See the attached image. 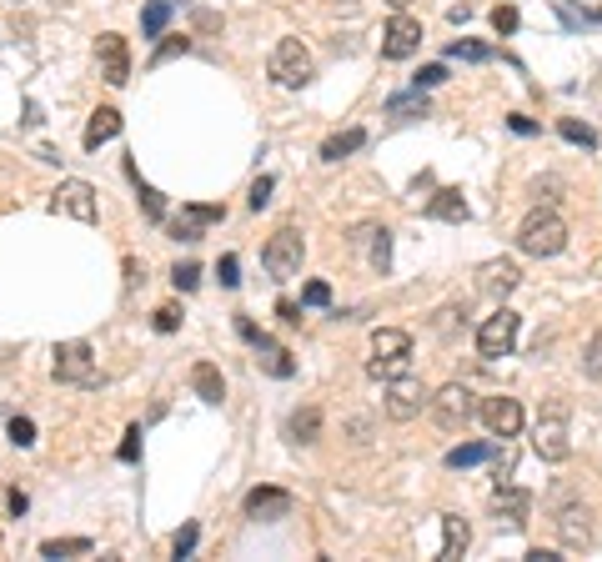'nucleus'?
<instances>
[{
  "label": "nucleus",
  "mask_w": 602,
  "mask_h": 562,
  "mask_svg": "<svg viewBox=\"0 0 602 562\" xmlns=\"http://www.w3.org/2000/svg\"><path fill=\"white\" fill-rule=\"evenodd\" d=\"M517 247H522L527 257H558V251L568 247V221H562L558 211H532V217L517 227Z\"/></svg>",
  "instance_id": "1"
},
{
  "label": "nucleus",
  "mask_w": 602,
  "mask_h": 562,
  "mask_svg": "<svg viewBox=\"0 0 602 562\" xmlns=\"http://www.w3.org/2000/svg\"><path fill=\"white\" fill-rule=\"evenodd\" d=\"M316 76V65H312V51L296 41V35H286V41H277V51H271V81L286 91H301L306 81Z\"/></svg>",
  "instance_id": "2"
},
{
  "label": "nucleus",
  "mask_w": 602,
  "mask_h": 562,
  "mask_svg": "<svg viewBox=\"0 0 602 562\" xmlns=\"http://www.w3.org/2000/svg\"><path fill=\"white\" fill-rule=\"evenodd\" d=\"M301 257H306V241H301L296 227H281L277 237L261 247V266H267L277 281H291V276H296V271H301Z\"/></svg>",
  "instance_id": "3"
},
{
  "label": "nucleus",
  "mask_w": 602,
  "mask_h": 562,
  "mask_svg": "<svg viewBox=\"0 0 602 562\" xmlns=\"http://www.w3.org/2000/svg\"><path fill=\"white\" fill-rule=\"evenodd\" d=\"M55 382L101 387V367H96V357H91V342H61L55 346Z\"/></svg>",
  "instance_id": "4"
},
{
  "label": "nucleus",
  "mask_w": 602,
  "mask_h": 562,
  "mask_svg": "<svg viewBox=\"0 0 602 562\" xmlns=\"http://www.w3.org/2000/svg\"><path fill=\"white\" fill-rule=\"evenodd\" d=\"M237 332H241V342H251V346H257V362L271 372V377H281V382H286V377H296V362H291V352H286L281 342H271V336L261 332V326L251 322V316H237Z\"/></svg>",
  "instance_id": "5"
},
{
  "label": "nucleus",
  "mask_w": 602,
  "mask_h": 562,
  "mask_svg": "<svg viewBox=\"0 0 602 562\" xmlns=\"http://www.w3.org/2000/svg\"><path fill=\"white\" fill-rule=\"evenodd\" d=\"M432 417H437V427H447V432H462L467 422L477 417V397L462 382H452V387L432 392Z\"/></svg>",
  "instance_id": "6"
},
{
  "label": "nucleus",
  "mask_w": 602,
  "mask_h": 562,
  "mask_svg": "<svg viewBox=\"0 0 602 562\" xmlns=\"http://www.w3.org/2000/svg\"><path fill=\"white\" fill-rule=\"evenodd\" d=\"M517 332H522V316L507 312V306H497V312L482 322V332H477V352H482L487 362H492V357H507V352L517 346Z\"/></svg>",
  "instance_id": "7"
},
{
  "label": "nucleus",
  "mask_w": 602,
  "mask_h": 562,
  "mask_svg": "<svg viewBox=\"0 0 602 562\" xmlns=\"http://www.w3.org/2000/svg\"><path fill=\"white\" fill-rule=\"evenodd\" d=\"M532 452H538L542 462H568L572 457V437H568V417H562V407L542 412L538 432H532Z\"/></svg>",
  "instance_id": "8"
},
{
  "label": "nucleus",
  "mask_w": 602,
  "mask_h": 562,
  "mask_svg": "<svg viewBox=\"0 0 602 562\" xmlns=\"http://www.w3.org/2000/svg\"><path fill=\"white\" fill-rule=\"evenodd\" d=\"M417 45H422V21L397 11L387 21V31H382V55H387V61H407V55H417Z\"/></svg>",
  "instance_id": "9"
},
{
  "label": "nucleus",
  "mask_w": 602,
  "mask_h": 562,
  "mask_svg": "<svg viewBox=\"0 0 602 562\" xmlns=\"http://www.w3.org/2000/svg\"><path fill=\"white\" fill-rule=\"evenodd\" d=\"M477 417H482V427L492 437H502V442L522 432V402L517 397H487L482 407H477Z\"/></svg>",
  "instance_id": "10"
},
{
  "label": "nucleus",
  "mask_w": 602,
  "mask_h": 562,
  "mask_svg": "<svg viewBox=\"0 0 602 562\" xmlns=\"http://www.w3.org/2000/svg\"><path fill=\"white\" fill-rule=\"evenodd\" d=\"M422 407H432V392L422 387V382H412V372L392 382V392H387V417L392 422H412Z\"/></svg>",
  "instance_id": "11"
},
{
  "label": "nucleus",
  "mask_w": 602,
  "mask_h": 562,
  "mask_svg": "<svg viewBox=\"0 0 602 562\" xmlns=\"http://www.w3.org/2000/svg\"><path fill=\"white\" fill-rule=\"evenodd\" d=\"M96 55H101V76H106L111 86H126V81H131V45H126V35L106 31L96 41Z\"/></svg>",
  "instance_id": "12"
},
{
  "label": "nucleus",
  "mask_w": 602,
  "mask_h": 562,
  "mask_svg": "<svg viewBox=\"0 0 602 562\" xmlns=\"http://www.w3.org/2000/svg\"><path fill=\"white\" fill-rule=\"evenodd\" d=\"M51 211H65L75 221H96V191H91V181H61L51 196Z\"/></svg>",
  "instance_id": "13"
},
{
  "label": "nucleus",
  "mask_w": 602,
  "mask_h": 562,
  "mask_svg": "<svg viewBox=\"0 0 602 562\" xmlns=\"http://www.w3.org/2000/svg\"><path fill=\"white\" fill-rule=\"evenodd\" d=\"M247 518L251 522L291 518V492H286V487H251V492H247Z\"/></svg>",
  "instance_id": "14"
},
{
  "label": "nucleus",
  "mask_w": 602,
  "mask_h": 562,
  "mask_svg": "<svg viewBox=\"0 0 602 562\" xmlns=\"http://www.w3.org/2000/svg\"><path fill=\"white\" fill-rule=\"evenodd\" d=\"M492 508H497V518H507L512 528H522L527 512H532V492H527V487H512V482H497Z\"/></svg>",
  "instance_id": "15"
},
{
  "label": "nucleus",
  "mask_w": 602,
  "mask_h": 562,
  "mask_svg": "<svg viewBox=\"0 0 602 562\" xmlns=\"http://www.w3.org/2000/svg\"><path fill=\"white\" fill-rule=\"evenodd\" d=\"M552 522H558V538L568 542V547H592V522H587V508H562Z\"/></svg>",
  "instance_id": "16"
},
{
  "label": "nucleus",
  "mask_w": 602,
  "mask_h": 562,
  "mask_svg": "<svg viewBox=\"0 0 602 562\" xmlns=\"http://www.w3.org/2000/svg\"><path fill=\"white\" fill-rule=\"evenodd\" d=\"M116 136H121V111L101 106L96 116L86 121V136H81V146H86V151H101V146H106V140H116Z\"/></svg>",
  "instance_id": "17"
},
{
  "label": "nucleus",
  "mask_w": 602,
  "mask_h": 562,
  "mask_svg": "<svg viewBox=\"0 0 602 562\" xmlns=\"http://www.w3.org/2000/svg\"><path fill=\"white\" fill-rule=\"evenodd\" d=\"M517 281H522V271H517L512 261H487V266H482V281H477V286H482L487 296H497V302H502L507 292H517Z\"/></svg>",
  "instance_id": "18"
},
{
  "label": "nucleus",
  "mask_w": 602,
  "mask_h": 562,
  "mask_svg": "<svg viewBox=\"0 0 602 562\" xmlns=\"http://www.w3.org/2000/svg\"><path fill=\"white\" fill-rule=\"evenodd\" d=\"M472 547V528H467V518H442V562H457L462 552Z\"/></svg>",
  "instance_id": "19"
},
{
  "label": "nucleus",
  "mask_w": 602,
  "mask_h": 562,
  "mask_svg": "<svg viewBox=\"0 0 602 562\" xmlns=\"http://www.w3.org/2000/svg\"><path fill=\"white\" fill-rule=\"evenodd\" d=\"M427 217L432 221H467L472 211H467V201H462V191H457V186H442V191L427 201Z\"/></svg>",
  "instance_id": "20"
},
{
  "label": "nucleus",
  "mask_w": 602,
  "mask_h": 562,
  "mask_svg": "<svg viewBox=\"0 0 602 562\" xmlns=\"http://www.w3.org/2000/svg\"><path fill=\"white\" fill-rule=\"evenodd\" d=\"M191 387H196V397L211 402V407H221V402H226V382H221V372H216L211 362H196V367H191Z\"/></svg>",
  "instance_id": "21"
},
{
  "label": "nucleus",
  "mask_w": 602,
  "mask_h": 562,
  "mask_svg": "<svg viewBox=\"0 0 602 562\" xmlns=\"http://www.w3.org/2000/svg\"><path fill=\"white\" fill-rule=\"evenodd\" d=\"M366 372H372L376 382H397V377H407V372H412V352H387V357H376V352H372Z\"/></svg>",
  "instance_id": "22"
},
{
  "label": "nucleus",
  "mask_w": 602,
  "mask_h": 562,
  "mask_svg": "<svg viewBox=\"0 0 602 562\" xmlns=\"http://www.w3.org/2000/svg\"><path fill=\"white\" fill-rule=\"evenodd\" d=\"M126 176L136 181V196H141V206H146V217H150V221H166V196L156 191V186H146V181H141L136 161H126Z\"/></svg>",
  "instance_id": "23"
},
{
  "label": "nucleus",
  "mask_w": 602,
  "mask_h": 562,
  "mask_svg": "<svg viewBox=\"0 0 602 562\" xmlns=\"http://www.w3.org/2000/svg\"><path fill=\"white\" fill-rule=\"evenodd\" d=\"M362 146H366V131H356V126L352 131H336V136L322 146V161H342V156L362 151Z\"/></svg>",
  "instance_id": "24"
},
{
  "label": "nucleus",
  "mask_w": 602,
  "mask_h": 562,
  "mask_svg": "<svg viewBox=\"0 0 602 562\" xmlns=\"http://www.w3.org/2000/svg\"><path fill=\"white\" fill-rule=\"evenodd\" d=\"M286 432H291V442H316V432H322V412H316V407H301V412H291Z\"/></svg>",
  "instance_id": "25"
},
{
  "label": "nucleus",
  "mask_w": 602,
  "mask_h": 562,
  "mask_svg": "<svg viewBox=\"0 0 602 562\" xmlns=\"http://www.w3.org/2000/svg\"><path fill=\"white\" fill-rule=\"evenodd\" d=\"M166 25H171V0H146V11H141V35H166Z\"/></svg>",
  "instance_id": "26"
},
{
  "label": "nucleus",
  "mask_w": 602,
  "mask_h": 562,
  "mask_svg": "<svg viewBox=\"0 0 602 562\" xmlns=\"http://www.w3.org/2000/svg\"><path fill=\"white\" fill-rule=\"evenodd\" d=\"M372 352H376V357H387V352H412V336L397 332V326H376V332H372Z\"/></svg>",
  "instance_id": "27"
},
{
  "label": "nucleus",
  "mask_w": 602,
  "mask_h": 562,
  "mask_svg": "<svg viewBox=\"0 0 602 562\" xmlns=\"http://www.w3.org/2000/svg\"><path fill=\"white\" fill-rule=\"evenodd\" d=\"M482 457H492V447H487V442H462V447H452V452H447V467H452V472H462V467H477Z\"/></svg>",
  "instance_id": "28"
},
{
  "label": "nucleus",
  "mask_w": 602,
  "mask_h": 562,
  "mask_svg": "<svg viewBox=\"0 0 602 562\" xmlns=\"http://www.w3.org/2000/svg\"><path fill=\"white\" fill-rule=\"evenodd\" d=\"M91 547H96L91 538H51V542H41V557H81Z\"/></svg>",
  "instance_id": "29"
},
{
  "label": "nucleus",
  "mask_w": 602,
  "mask_h": 562,
  "mask_svg": "<svg viewBox=\"0 0 602 562\" xmlns=\"http://www.w3.org/2000/svg\"><path fill=\"white\" fill-rule=\"evenodd\" d=\"M558 131L572 140V146H587V151L597 146V131H592L587 121H572V116H562V121H558Z\"/></svg>",
  "instance_id": "30"
},
{
  "label": "nucleus",
  "mask_w": 602,
  "mask_h": 562,
  "mask_svg": "<svg viewBox=\"0 0 602 562\" xmlns=\"http://www.w3.org/2000/svg\"><path fill=\"white\" fill-rule=\"evenodd\" d=\"M447 55H452V61H492V45H477V41H452L447 45Z\"/></svg>",
  "instance_id": "31"
},
{
  "label": "nucleus",
  "mask_w": 602,
  "mask_h": 562,
  "mask_svg": "<svg viewBox=\"0 0 602 562\" xmlns=\"http://www.w3.org/2000/svg\"><path fill=\"white\" fill-rule=\"evenodd\" d=\"M366 237H372V266L387 271L392 266V231L382 227V231H366Z\"/></svg>",
  "instance_id": "32"
},
{
  "label": "nucleus",
  "mask_w": 602,
  "mask_h": 562,
  "mask_svg": "<svg viewBox=\"0 0 602 562\" xmlns=\"http://www.w3.org/2000/svg\"><path fill=\"white\" fill-rule=\"evenodd\" d=\"M582 372L602 382V332H592V336H587V346H582Z\"/></svg>",
  "instance_id": "33"
},
{
  "label": "nucleus",
  "mask_w": 602,
  "mask_h": 562,
  "mask_svg": "<svg viewBox=\"0 0 602 562\" xmlns=\"http://www.w3.org/2000/svg\"><path fill=\"white\" fill-rule=\"evenodd\" d=\"M196 538H201V528H196V522H186V528L171 538V552H176V557H191V552H196Z\"/></svg>",
  "instance_id": "34"
},
{
  "label": "nucleus",
  "mask_w": 602,
  "mask_h": 562,
  "mask_svg": "<svg viewBox=\"0 0 602 562\" xmlns=\"http://www.w3.org/2000/svg\"><path fill=\"white\" fill-rule=\"evenodd\" d=\"M517 25H522V15H517V5H497V11H492V31H497V35H512Z\"/></svg>",
  "instance_id": "35"
},
{
  "label": "nucleus",
  "mask_w": 602,
  "mask_h": 562,
  "mask_svg": "<svg viewBox=\"0 0 602 562\" xmlns=\"http://www.w3.org/2000/svg\"><path fill=\"white\" fill-rule=\"evenodd\" d=\"M171 281H176V292H196V281H201V266H196V261H181V266L171 271Z\"/></svg>",
  "instance_id": "36"
},
{
  "label": "nucleus",
  "mask_w": 602,
  "mask_h": 562,
  "mask_svg": "<svg viewBox=\"0 0 602 562\" xmlns=\"http://www.w3.org/2000/svg\"><path fill=\"white\" fill-rule=\"evenodd\" d=\"M186 217L196 227H216V221H226V206H186Z\"/></svg>",
  "instance_id": "37"
},
{
  "label": "nucleus",
  "mask_w": 602,
  "mask_h": 562,
  "mask_svg": "<svg viewBox=\"0 0 602 562\" xmlns=\"http://www.w3.org/2000/svg\"><path fill=\"white\" fill-rule=\"evenodd\" d=\"M11 442L15 447H31L35 442V422L31 417H11Z\"/></svg>",
  "instance_id": "38"
},
{
  "label": "nucleus",
  "mask_w": 602,
  "mask_h": 562,
  "mask_svg": "<svg viewBox=\"0 0 602 562\" xmlns=\"http://www.w3.org/2000/svg\"><path fill=\"white\" fill-rule=\"evenodd\" d=\"M442 81H447V65H422L417 76H412V86L427 91V86H442Z\"/></svg>",
  "instance_id": "39"
},
{
  "label": "nucleus",
  "mask_w": 602,
  "mask_h": 562,
  "mask_svg": "<svg viewBox=\"0 0 602 562\" xmlns=\"http://www.w3.org/2000/svg\"><path fill=\"white\" fill-rule=\"evenodd\" d=\"M301 302H306V306H332V286H326V281H306Z\"/></svg>",
  "instance_id": "40"
},
{
  "label": "nucleus",
  "mask_w": 602,
  "mask_h": 562,
  "mask_svg": "<svg viewBox=\"0 0 602 562\" xmlns=\"http://www.w3.org/2000/svg\"><path fill=\"white\" fill-rule=\"evenodd\" d=\"M271 186H277L271 176H257V181H251V196H247V201H251V211H261V206L271 201Z\"/></svg>",
  "instance_id": "41"
},
{
  "label": "nucleus",
  "mask_w": 602,
  "mask_h": 562,
  "mask_svg": "<svg viewBox=\"0 0 602 562\" xmlns=\"http://www.w3.org/2000/svg\"><path fill=\"white\" fill-rule=\"evenodd\" d=\"M387 111H422V116H427V96H422V91H412V96H392Z\"/></svg>",
  "instance_id": "42"
},
{
  "label": "nucleus",
  "mask_w": 602,
  "mask_h": 562,
  "mask_svg": "<svg viewBox=\"0 0 602 562\" xmlns=\"http://www.w3.org/2000/svg\"><path fill=\"white\" fill-rule=\"evenodd\" d=\"M181 51H191V41H186V35H171V41L161 45V51L150 55V65H161V61H171V55H181Z\"/></svg>",
  "instance_id": "43"
},
{
  "label": "nucleus",
  "mask_w": 602,
  "mask_h": 562,
  "mask_svg": "<svg viewBox=\"0 0 602 562\" xmlns=\"http://www.w3.org/2000/svg\"><path fill=\"white\" fill-rule=\"evenodd\" d=\"M216 276H221V286H241V261H237V257H221Z\"/></svg>",
  "instance_id": "44"
},
{
  "label": "nucleus",
  "mask_w": 602,
  "mask_h": 562,
  "mask_svg": "<svg viewBox=\"0 0 602 562\" xmlns=\"http://www.w3.org/2000/svg\"><path fill=\"white\" fill-rule=\"evenodd\" d=\"M136 457H141V427H131L126 442H121V462H136Z\"/></svg>",
  "instance_id": "45"
},
{
  "label": "nucleus",
  "mask_w": 602,
  "mask_h": 562,
  "mask_svg": "<svg viewBox=\"0 0 602 562\" xmlns=\"http://www.w3.org/2000/svg\"><path fill=\"white\" fill-rule=\"evenodd\" d=\"M176 326H181V312H176V306H161V312H156V332H176Z\"/></svg>",
  "instance_id": "46"
},
{
  "label": "nucleus",
  "mask_w": 602,
  "mask_h": 562,
  "mask_svg": "<svg viewBox=\"0 0 602 562\" xmlns=\"http://www.w3.org/2000/svg\"><path fill=\"white\" fill-rule=\"evenodd\" d=\"M277 316H281L286 326H296V322H301V306H296V302H277Z\"/></svg>",
  "instance_id": "47"
},
{
  "label": "nucleus",
  "mask_w": 602,
  "mask_h": 562,
  "mask_svg": "<svg viewBox=\"0 0 602 562\" xmlns=\"http://www.w3.org/2000/svg\"><path fill=\"white\" fill-rule=\"evenodd\" d=\"M512 467H517L512 452H497V482H507V477H512Z\"/></svg>",
  "instance_id": "48"
},
{
  "label": "nucleus",
  "mask_w": 602,
  "mask_h": 562,
  "mask_svg": "<svg viewBox=\"0 0 602 562\" xmlns=\"http://www.w3.org/2000/svg\"><path fill=\"white\" fill-rule=\"evenodd\" d=\"M507 126H512L517 136H532V131H538V121H527V116H507Z\"/></svg>",
  "instance_id": "49"
},
{
  "label": "nucleus",
  "mask_w": 602,
  "mask_h": 562,
  "mask_svg": "<svg viewBox=\"0 0 602 562\" xmlns=\"http://www.w3.org/2000/svg\"><path fill=\"white\" fill-rule=\"evenodd\" d=\"M527 562H562V557L552 547H532V552H527Z\"/></svg>",
  "instance_id": "50"
},
{
  "label": "nucleus",
  "mask_w": 602,
  "mask_h": 562,
  "mask_svg": "<svg viewBox=\"0 0 602 562\" xmlns=\"http://www.w3.org/2000/svg\"><path fill=\"white\" fill-rule=\"evenodd\" d=\"M452 21H457V25H467V21H472V5H467V0H462V5H452Z\"/></svg>",
  "instance_id": "51"
},
{
  "label": "nucleus",
  "mask_w": 602,
  "mask_h": 562,
  "mask_svg": "<svg viewBox=\"0 0 602 562\" xmlns=\"http://www.w3.org/2000/svg\"><path fill=\"white\" fill-rule=\"evenodd\" d=\"M25 508H31V498H25L21 487H15V492H11V512H15V518H21V512H25Z\"/></svg>",
  "instance_id": "52"
},
{
  "label": "nucleus",
  "mask_w": 602,
  "mask_h": 562,
  "mask_svg": "<svg viewBox=\"0 0 602 562\" xmlns=\"http://www.w3.org/2000/svg\"><path fill=\"white\" fill-rule=\"evenodd\" d=\"M387 5H392V11H407V5H412V0H387Z\"/></svg>",
  "instance_id": "53"
}]
</instances>
